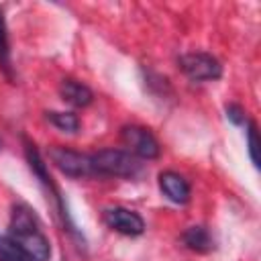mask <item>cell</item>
<instances>
[{
	"mask_svg": "<svg viewBox=\"0 0 261 261\" xmlns=\"http://www.w3.org/2000/svg\"><path fill=\"white\" fill-rule=\"evenodd\" d=\"M8 237H12L35 261H49V257H51L49 239L45 237L35 212L22 202L12 206Z\"/></svg>",
	"mask_w": 261,
	"mask_h": 261,
	"instance_id": "cell-1",
	"label": "cell"
},
{
	"mask_svg": "<svg viewBox=\"0 0 261 261\" xmlns=\"http://www.w3.org/2000/svg\"><path fill=\"white\" fill-rule=\"evenodd\" d=\"M92 173L100 177H135L141 173V161L122 149H100L90 155Z\"/></svg>",
	"mask_w": 261,
	"mask_h": 261,
	"instance_id": "cell-2",
	"label": "cell"
},
{
	"mask_svg": "<svg viewBox=\"0 0 261 261\" xmlns=\"http://www.w3.org/2000/svg\"><path fill=\"white\" fill-rule=\"evenodd\" d=\"M179 69L192 82H214L222 75L220 61L206 51H190L179 57Z\"/></svg>",
	"mask_w": 261,
	"mask_h": 261,
	"instance_id": "cell-3",
	"label": "cell"
},
{
	"mask_svg": "<svg viewBox=\"0 0 261 261\" xmlns=\"http://www.w3.org/2000/svg\"><path fill=\"white\" fill-rule=\"evenodd\" d=\"M120 141L126 147V151L130 155H135L137 159H157L161 153L159 141L155 139V135L141 124H126L120 128Z\"/></svg>",
	"mask_w": 261,
	"mask_h": 261,
	"instance_id": "cell-4",
	"label": "cell"
},
{
	"mask_svg": "<svg viewBox=\"0 0 261 261\" xmlns=\"http://www.w3.org/2000/svg\"><path fill=\"white\" fill-rule=\"evenodd\" d=\"M49 159L67 177H90V175H94L88 153H80L75 149L55 145V147L49 149Z\"/></svg>",
	"mask_w": 261,
	"mask_h": 261,
	"instance_id": "cell-5",
	"label": "cell"
},
{
	"mask_svg": "<svg viewBox=\"0 0 261 261\" xmlns=\"http://www.w3.org/2000/svg\"><path fill=\"white\" fill-rule=\"evenodd\" d=\"M102 218L108 228L124 234V237H139L145 232V220L139 212L128 210L124 206H112L102 212Z\"/></svg>",
	"mask_w": 261,
	"mask_h": 261,
	"instance_id": "cell-6",
	"label": "cell"
},
{
	"mask_svg": "<svg viewBox=\"0 0 261 261\" xmlns=\"http://www.w3.org/2000/svg\"><path fill=\"white\" fill-rule=\"evenodd\" d=\"M159 190L173 204H186L190 200V194H192V188H190L188 179L181 173L171 171V169L159 173Z\"/></svg>",
	"mask_w": 261,
	"mask_h": 261,
	"instance_id": "cell-7",
	"label": "cell"
},
{
	"mask_svg": "<svg viewBox=\"0 0 261 261\" xmlns=\"http://www.w3.org/2000/svg\"><path fill=\"white\" fill-rule=\"evenodd\" d=\"M59 96L67 104H71L75 108H84V106L92 104V100H94V92L84 82H77L73 77L61 80V84H59Z\"/></svg>",
	"mask_w": 261,
	"mask_h": 261,
	"instance_id": "cell-8",
	"label": "cell"
},
{
	"mask_svg": "<svg viewBox=\"0 0 261 261\" xmlns=\"http://www.w3.org/2000/svg\"><path fill=\"white\" fill-rule=\"evenodd\" d=\"M181 243H184V247H188L194 253H210L214 249V239H212L210 230L202 224L188 226L181 232Z\"/></svg>",
	"mask_w": 261,
	"mask_h": 261,
	"instance_id": "cell-9",
	"label": "cell"
},
{
	"mask_svg": "<svg viewBox=\"0 0 261 261\" xmlns=\"http://www.w3.org/2000/svg\"><path fill=\"white\" fill-rule=\"evenodd\" d=\"M0 71L14 82V65H12V51H10V35L4 16V8L0 6Z\"/></svg>",
	"mask_w": 261,
	"mask_h": 261,
	"instance_id": "cell-10",
	"label": "cell"
},
{
	"mask_svg": "<svg viewBox=\"0 0 261 261\" xmlns=\"http://www.w3.org/2000/svg\"><path fill=\"white\" fill-rule=\"evenodd\" d=\"M0 261H35L12 237L0 234Z\"/></svg>",
	"mask_w": 261,
	"mask_h": 261,
	"instance_id": "cell-11",
	"label": "cell"
},
{
	"mask_svg": "<svg viewBox=\"0 0 261 261\" xmlns=\"http://www.w3.org/2000/svg\"><path fill=\"white\" fill-rule=\"evenodd\" d=\"M45 118L59 130L63 133H75L80 128V118L73 112H63V110H51L45 112Z\"/></svg>",
	"mask_w": 261,
	"mask_h": 261,
	"instance_id": "cell-12",
	"label": "cell"
},
{
	"mask_svg": "<svg viewBox=\"0 0 261 261\" xmlns=\"http://www.w3.org/2000/svg\"><path fill=\"white\" fill-rule=\"evenodd\" d=\"M247 145H249V157L253 165L259 167V133L253 120H247Z\"/></svg>",
	"mask_w": 261,
	"mask_h": 261,
	"instance_id": "cell-13",
	"label": "cell"
},
{
	"mask_svg": "<svg viewBox=\"0 0 261 261\" xmlns=\"http://www.w3.org/2000/svg\"><path fill=\"white\" fill-rule=\"evenodd\" d=\"M226 116L234 124H247V114L239 104H228L226 106Z\"/></svg>",
	"mask_w": 261,
	"mask_h": 261,
	"instance_id": "cell-14",
	"label": "cell"
},
{
	"mask_svg": "<svg viewBox=\"0 0 261 261\" xmlns=\"http://www.w3.org/2000/svg\"><path fill=\"white\" fill-rule=\"evenodd\" d=\"M0 151H2V141H0Z\"/></svg>",
	"mask_w": 261,
	"mask_h": 261,
	"instance_id": "cell-15",
	"label": "cell"
}]
</instances>
